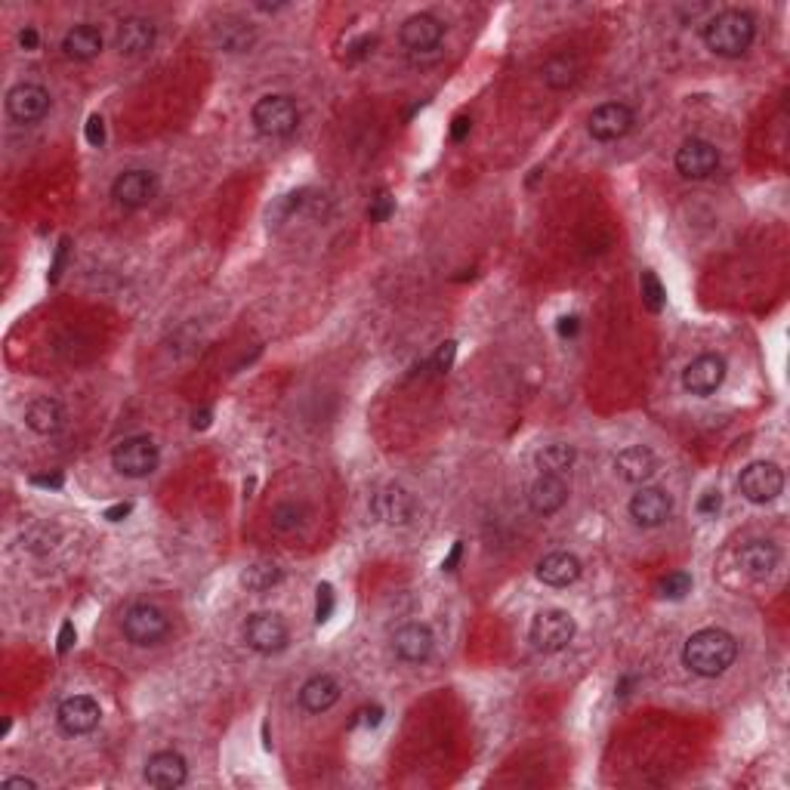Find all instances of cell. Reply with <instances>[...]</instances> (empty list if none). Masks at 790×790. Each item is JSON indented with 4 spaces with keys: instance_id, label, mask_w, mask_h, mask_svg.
I'll list each match as a JSON object with an SVG mask.
<instances>
[{
    "instance_id": "cell-1",
    "label": "cell",
    "mask_w": 790,
    "mask_h": 790,
    "mask_svg": "<svg viewBox=\"0 0 790 790\" xmlns=\"http://www.w3.org/2000/svg\"><path fill=\"white\" fill-rule=\"evenodd\" d=\"M735 658H738V639L720 627H707V630L692 633L686 639V649H682V664L704 679L723 676L735 664Z\"/></svg>"
},
{
    "instance_id": "cell-2",
    "label": "cell",
    "mask_w": 790,
    "mask_h": 790,
    "mask_svg": "<svg viewBox=\"0 0 790 790\" xmlns=\"http://www.w3.org/2000/svg\"><path fill=\"white\" fill-rule=\"evenodd\" d=\"M701 38L710 53L723 59H738L750 50L753 38H757V19L747 10H723L704 22Z\"/></svg>"
},
{
    "instance_id": "cell-3",
    "label": "cell",
    "mask_w": 790,
    "mask_h": 790,
    "mask_svg": "<svg viewBox=\"0 0 790 790\" xmlns=\"http://www.w3.org/2000/svg\"><path fill=\"white\" fill-rule=\"evenodd\" d=\"M574 633H578V624H574V618L568 612H562V608H544V612L534 615V621L528 627L531 645L544 655H556V652L568 649V645L574 642Z\"/></svg>"
},
{
    "instance_id": "cell-4",
    "label": "cell",
    "mask_w": 790,
    "mask_h": 790,
    "mask_svg": "<svg viewBox=\"0 0 790 790\" xmlns=\"http://www.w3.org/2000/svg\"><path fill=\"white\" fill-rule=\"evenodd\" d=\"M250 118H254V127H257L260 136H266V139H284V136H291L297 130L300 109H297V102L291 96H263L254 105Z\"/></svg>"
},
{
    "instance_id": "cell-5",
    "label": "cell",
    "mask_w": 790,
    "mask_h": 790,
    "mask_svg": "<svg viewBox=\"0 0 790 790\" xmlns=\"http://www.w3.org/2000/svg\"><path fill=\"white\" fill-rule=\"evenodd\" d=\"M121 627H124L127 642L139 645V649H149V645H158L170 636L167 612H161L158 605H149V602H139V605L127 608Z\"/></svg>"
},
{
    "instance_id": "cell-6",
    "label": "cell",
    "mask_w": 790,
    "mask_h": 790,
    "mask_svg": "<svg viewBox=\"0 0 790 790\" xmlns=\"http://www.w3.org/2000/svg\"><path fill=\"white\" fill-rule=\"evenodd\" d=\"M158 463H161V451L149 436H130L124 442H118L112 451V466L127 479L152 476L158 470Z\"/></svg>"
},
{
    "instance_id": "cell-7",
    "label": "cell",
    "mask_w": 790,
    "mask_h": 790,
    "mask_svg": "<svg viewBox=\"0 0 790 790\" xmlns=\"http://www.w3.org/2000/svg\"><path fill=\"white\" fill-rule=\"evenodd\" d=\"M738 491L750 504H772V500L784 491V473L781 466L772 460H753L747 463L738 476Z\"/></svg>"
},
{
    "instance_id": "cell-8",
    "label": "cell",
    "mask_w": 790,
    "mask_h": 790,
    "mask_svg": "<svg viewBox=\"0 0 790 790\" xmlns=\"http://www.w3.org/2000/svg\"><path fill=\"white\" fill-rule=\"evenodd\" d=\"M244 642H247V649L257 652V655H278L287 649L291 633H287V624L278 615L257 612V615H250L244 624Z\"/></svg>"
},
{
    "instance_id": "cell-9",
    "label": "cell",
    "mask_w": 790,
    "mask_h": 790,
    "mask_svg": "<svg viewBox=\"0 0 790 790\" xmlns=\"http://www.w3.org/2000/svg\"><path fill=\"white\" fill-rule=\"evenodd\" d=\"M53 99L41 84H16L7 93V115L19 124H38L50 115Z\"/></svg>"
},
{
    "instance_id": "cell-10",
    "label": "cell",
    "mask_w": 790,
    "mask_h": 790,
    "mask_svg": "<svg viewBox=\"0 0 790 790\" xmlns=\"http://www.w3.org/2000/svg\"><path fill=\"white\" fill-rule=\"evenodd\" d=\"M417 497L402 485H386L371 497V513L386 525H408L417 516Z\"/></svg>"
},
{
    "instance_id": "cell-11",
    "label": "cell",
    "mask_w": 790,
    "mask_h": 790,
    "mask_svg": "<svg viewBox=\"0 0 790 790\" xmlns=\"http://www.w3.org/2000/svg\"><path fill=\"white\" fill-rule=\"evenodd\" d=\"M633 124H636V115L624 102H605V105H599V109H593V115L587 118V130L599 142L624 139L633 130Z\"/></svg>"
},
{
    "instance_id": "cell-12",
    "label": "cell",
    "mask_w": 790,
    "mask_h": 790,
    "mask_svg": "<svg viewBox=\"0 0 790 790\" xmlns=\"http://www.w3.org/2000/svg\"><path fill=\"white\" fill-rule=\"evenodd\" d=\"M158 195V176L152 170H127L112 183V198L124 210L146 207Z\"/></svg>"
},
{
    "instance_id": "cell-13",
    "label": "cell",
    "mask_w": 790,
    "mask_h": 790,
    "mask_svg": "<svg viewBox=\"0 0 790 790\" xmlns=\"http://www.w3.org/2000/svg\"><path fill=\"white\" fill-rule=\"evenodd\" d=\"M676 170L686 179H707L720 170V149L707 139H686L676 152Z\"/></svg>"
},
{
    "instance_id": "cell-14",
    "label": "cell",
    "mask_w": 790,
    "mask_h": 790,
    "mask_svg": "<svg viewBox=\"0 0 790 790\" xmlns=\"http://www.w3.org/2000/svg\"><path fill=\"white\" fill-rule=\"evenodd\" d=\"M102 720V710L90 695H71L59 704L56 710V723L65 735H90Z\"/></svg>"
},
{
    "instance_id": "cell-15",
    "label": "cell",
    "mask_w": 790,
    "mask_h": 790,
    "mask_svg": "<svg viewBox=\"0 0 790 790\" xmlns=\"http://www.w3.org/2000/svg\"><path fill=\"white\" fill-rule=\"evenodd\" d=\"M630 519L639 525V528H658L670 519L673 513V497L664 491V488H639L633 497H630Z\"/></svg>"
},
{
    "instance_id": "cell-16",
    "label": "cell",
    "mask_w": 790,
    "mask_h": 790,
    "mask_svg": "<svg viewBox=\"0 0 790 790\" xmlns=\"http://www.w3.org/2000/svg\"><path fill=\"white\" fill-rule=\"evenodd\" d=\"M726 380V358L723 355H698L695 362L686 365V371H682V386H686V392L692 395H710L723 386Z\"/></svg>"
},
{
    "instance_id": "cell-17",
    "label": "cell",
    "mask_w": 790,
    "mask_h": 790,
    "mask_svg": "<svg viewBox=\"0 0 790 790\" xmlns=\"http://www.w3.org/2000/svg\"><path fill=\"white\" fill-rule=\"evenodd\" d=\"M442 38H445V25L433 13H417V16L405 19V25L399 31V41L411 53H433L442 44Z\"/></svg>"
},
{
    "instance_id": "cell-18",
    "label": "cell",
    "mask_w": 790,
    "mask_h": 790,
    "mask_svg": "<svg viewBox=\"0 0 790 790\" xmlns=\"http://www.w3.org/2000/svg\"><path fill=\"white\" fill-rule=\"evenodd\" d=\"M436 636L426 624H405L392 636V652L399 655L405 664H423L433 658Z\"/></svg>"
},
{
    "instance_id": "cell-19",
    "label": "cell",
    "mask_w": 790,
    "mask_h": 790,
    "mask_svg": "<svg viewBox=\"0 0 790 790\" xmlns=\"http://www.w3.org/2000/svg\"><path fill=\"white\" fill-rule=\"evenodd\" d=\"M146 781L152 787H161V790H173V787H183L189 781V763L183 753L176 750H158L149 757L146 763Z\"/></svg>"
},
{
    "instance_id": "cell-20",
    "label": "cell",
    "mask_w": 790,
    "mask_h": 790,
    "mask_svg": "<svg viewBox=\"0 0 790 790\" xmlns=\"http://www.w3.org/2000/svg\"><path fill=\"white\" fill-rule=\"evenodd\" d=\"M158 41V28L142 19V16H130L118 25V34H115V47L121 56L127 59H136V56H146Z\"/></svg>"
},
{
    "instance_id": "cell-21",
    "label": "cell",
    "mask_w": 790,
    "mask_h": 790,
    "mask_svg": "<svg viewBox=\"0 0 790 790\" xmlns=\"http://www.w3.org/2000/svg\"><path fill=\"white\" fill-rule=\"evenodd\" d=\"M568 504V485L562 482V476H547L541 473L531 488H528V507L534 516H556L562 507Z\"/></svg>"
},
{
    "instance_id": "cell-22",
    "label": "cell",
    "mask_w": 790,
    "mask_h": 790,
    "mask_svg": "<svg viewBox=\"0 0 790 790\" xmlns=\"http://www.w3.org/2000/svg\"><path fill=\"white\" fill-rule=\"evenodd\" d=\"M615 473L630 485H645L658 473V457L645 445H630L615 457Z\"/></svg>"
},
{
    "instance_id": "cell-23",
    "label": "cell",
    "mask_w": 790,
    "mask_h": 790,
    "mask_svg": "<svg viewBox=\"0 0 790 790\" xmlns=\"http://www.w3.org/2000/svg\"><path fill=\"white\" fill-rule=\"evenodd\" d=\"M581 559L571 556V553H547L541 562H537V581L547 584V587H571L574 581L581 578Z\"/></svg>"
},
{
    "instance_id": "cell-24",
    "label": "cell",
    "mask_w": 790,
    "mask_h": 790,
    "mask_svg": "<svg viewBox=\"0 0 790 790\" xmlns=\"http://www.w3.org/2000/svg\"><path fill=\"white\" fill-rule=\"evenodd\" d=\"M781 562V550L772 544V541H747L741 550H738V565L744 574L750 578H769V574L778 568Z\"/></svg>"
},
{
    "instance_id": "cell-25",
    "label": "cell",
    "mask_w": 790,
    "mask_h": 790,
    "mask_svg": "<svg viewBox=\"0 0 790 790\" xmlns=\"http://www.w3.org/2000/svg\"><path fill=\"white\" fill-rule=\"evenodd\" d=\"M340 701V682L328 673H318L303 682L300 689V707L309 713H325Z\"/></svg>"
},
{
    "instance_id": "cell-26",
    "label": "cell",
    "mask_w": 790,
    "mask_h": 790,
    "mask_svg": "<svg viewBox=\"0 0 790 790\" xmlns=\"http://www.w3.org/2000/svg\"><path fill=\"white\" fill-rule=\"evenodd\" d=\"M213 41H217L226 53H247L257 44V31H254V25L238 19V16H223L217 25H213Z\"/></svg>"
},
{
    "instance_id": "cell-27",
    "label": "cell",
    "mask_w": 790,
    "mask_h": 790,
    "mask_svg": "<svg viewBox=\"0 0 790 790\" xmlns=\"http://www.w3.org/2000/svg\"><path fill=\"white\" fill-rule=\"evenodd\" d=\"M65 423V411L56 399H34L25 408V426L38 436H56Z\"/></svg>"
},
{
    "instance_id": "cell-28",
    "label": "cell",
    "mask_w": 790,
    "mask_h": 790,
    "mask_svg": "<svg viewBox=\"0 0 790 790\" xmlns=\"http://www.w3.org/2000/svg\"><path fill=\"white\" fill-rule=\"evenodd\" d=\"M62 53L75 62H90L102 53V31L96 25H75L62 38Z\"/></svg>"
},
{
    "instance_id": "cell-29",
    "label": "cell",
    "mask_w": 790,
    "mask_h": 790,
    "mask_svg": "<svg viewBox=\"0 0 790 790\" xmlns=\"http://www.w3.org/2000/svg\"><path fill=\"white\" fill-rule=\"evenodd\" d=\"M541 75H544V84L550 90H568L581 78V59L574 53H556L544 62Z\"/></svg>"
},
{
    "instance_id": "cell-30",
    "label": "cell",
    "mask_w": 790,
    "mask_h": 790,
    "mask_svg": "<svg viewBox=\"0 0 790 790\" xmlns=\"http://www.w3.org/2000/svg\"><path fill=\"white\" fill-rule=\"evenodd\" d=\"M281 578L284 574L275 562H254L241 571V587H247L250 593H266V590L278 587Z\"/></svg>"
},
{
    "instance_id": "cell-31",
    "label": "cell",
    "mask_w": 790,
    "mask_h": 790,
    "mask_svg": "<svg viewBox=\"0 0 790 790\" xmlns=\"http://www.w3.org/2000/svg\"><path fill=\"white\" fill-rule=\"evenodd\" d=\"M537 470L547 473V476H565L574 460H578V451L571 445H547L544 451H537Z\"/></svg>"
},
{
    "instance_id": "cell-32",
    "label": "cell",
    "mask_w": 790,
    "mask_h": 790,
    "mask_svg": "<svg viewBox=\"0 0 790 790\" xmlns=\"http://www.w3.org/2000/svg\"><path fill=\"white\" fill-rule=\"evenodd\" d=\"M309 519V510L303 504H278L272 510V528L275 531H297Z\"/></svg>"
},
{
    "instance_id": "cell-33",
    "label": "cell",
    "mask_w": 790,
    "mask_h": 790,
    "mask_svg": "<svg viewBox=\"0 0 790 790\" xmlns=\"http://www.w3.org/2000/svg\"><path fill=\"white\" fill-rule=\"evenodd\" d=\"M639 287H642V303H645V309H649V312H661L667 306V291H664L661 278L652 269L642 272Z\"/></svg>"
},
{
    "instance_id": "cell-34",
    "label": "cell",
    "mask_w": 790,
    "mask_h": 790,
    "mask_svg": "<svg viewBox=\"0 0 790 790\" xmlns=\"http://www.w3.org/2000/svg\"><path fill=\"white\" fill-rule=\"evenodd\" d=\"M658 593L664 599H673V602L686 599L692 593V574H686V571H670L667 578L658 584Z\"/></svg>"
},
{
    "instance_id": "cell-35",
    "label": "cell",
    "mask_w": 790,
    "mask_h": 790,
    "mask_svg": "<svg viewBox=\"0 0 790 790\" xmlns=\"http://www.w3.org/2000/svg\"><path fill=\"white\" fill-rule=\"evenodd\" d=\"M334 608H337L334 587H331V584H318V590H315V624H325V621H331Z\"/></svg>"
},
{
    "instance_id": "cell-36",
    "label": "cell",
    "mask_w": 790,
    "mask_h": 790,
    "mask_svg": "<svg viewBox=\"0 0 790 790\" xmlns=\"http://www.w3.org/2000/svg\"><path fill=\"white\" fill-rule=\"evenodd\" d=\"M392 213H395V198L389 192H380L377 198H371V207H368L371 223H386Z\"/></svg>"
},
{
    "instance_id": "cell-37",
    "label": "cell",
    "mask_w": 790,
    "mask_h": 790,
    "mask_svg": "<svg viewBox=\"0 0 790 790\" xmlns=\"http://www.w3.org/2000/svg\"><path fill=\"white\" fill-rule=\"evenodd\" d=\"M454 355H457V343H454V340L442 343V346H439V352L433 355V368H436L439 374H448V371H451V365H454Z\"/></svg>"
},
{
    "instance_id": "cell-38",
    "label": "cell",
    "mask_w": 790,
    "mask_h": 790,
    "mask_svg": "<svg viewBox=\"0 0 790 790\" xmlns=\"http://www.w3.org/2000/svg\"><path fill=\"white\" fill-rule=\"evenodd\" d=\"M84 136H87V142L93 149H102V142H105V121H102V115H90L87 118Z\"/></svg>"
},
{
    "instance_id": "cell-39",
    "label": "cell",
    "mask_w": 790,
    "mask_h": 790,
    "mask_svg": "<svg viewBox=\"0 0 790 790\" xmlns=\"http://www.w3.org/2000/svg\"><path fill=\"white\" fill-rule=\"evenodd\" d=\"M723 510V494L720 491H707L701 500H698V513L701 516H716Z\"/></svg>"
},
{
    "instance_id": "cell-40",
    "label": "cell",
    "mask_w": 790,
    "mask_h": 790,
    "mask_svg": "<svg viewBox=\"0 0 790 790\" xmlns=\"http://www.w3.org/2000/svg\"><path fill=\"white\" fill-rule=\"evenodd\" d=\"M19 44H22V50L25 53H34L41 47V34H38V28L34 25H25L22 31H19Z\"/></svg>"
},
{
    "instance_id": "cell-41",
    "label": "cell",
    "mask_w": 790,
    "mask_h": 790,
    "mask_svg": "<svg viewBox=\"0 0 790 790\" xmlns=\"http://www.w3.org/2000/svg\"><path fill=\"white\" fill-rule=\"evenodd\" d=\"M578 331H581V318H578V315H565V318H559V337L574 340V337H578Z\"/></svg>"
},
{
    "instance_id": "cell-42",
    "label": "cell",
    "mask_w": 790,
    "mask_h": 790,
    "mask_svg": "<svg viewBox=\"0 0 790 790\" xmlns=\"http://www.w3.org/2000/svg\"><path fill=\"white\" fill-rule=\"evenodd\" d=\"M75 636H78V633H75V624H71V621H65V624L59 627V645H56L59 655H65V652L71 649V645H75Z\"/></svg>"
},
{
    "instance_id": "cell-43",
    "label": "cell",
    "mask_w": 790,
    "mask_h": 790,
    "mask_svg": "<svg viewBox=\"0 0 790 790\" xmlns=\"http://www.w3.org/2000/svg\"><path fill=\"white\" fill-rule=\"evenodd\" d=\"M470 130H473V121L466 118V115H460V118H454V124H451V139H454V142H463L466 136H470Z\"/></svg>"
},
{
    "instance_id": "cell-44",
    "label": "cell",
    "mask_w": 790,
    "mask_h": 790,
    "mask_svg": "<svg viewBox=\"0 0 790 790\" xmlns=\"http://www.w3.org/2000/svg\"><path fill=\"white\" fill-rule=\"evenodd\" d=\"M358 716H362V723H365L368 729H377V726L383 723V707H380V704H371L368 710H362Z\"/></svg>"
},
{
    "instance_id": "cell-45",
    "label": "cell",
    "mask_w": 790,
    "mask_h": 790,
    "mask_svg": "<svg viewBox=\"0 0 790 790\" xmlns=\"http://www.w3.org/2000/svg\"><path fill=\"white\" fill-rule=\"evenodd\" d=\"M130 513H133V504H115V507H109V510L102 513V519H109V522H124Z\"/></svg>"
},
{
    "instance_id": "cell-46",
    "label": "cell",
    "mask_w": 790,
    "mask_h": 790,
    "mask_svg": "<svg viewBox=\"0 0 790 790\" xmlns=\"http://www.w3.org/2000/svg\"><path fill=\"white\" fill-rule=\"evenodd\" d=\"M31 485H38V488H53V491H59V488L65 485V479H62L59 473H53V476H31Z\"/></svg>"
},
{
    "instance_id": "cell-47",
    "label": "cell",
    "mask_w": 790,
    "mask_h": 790,
    "mask_svg": "<svg viewBox=\"0 0 790 790\" xmlns=\"http://www.w3.org/2000/svg\"><path fill=\"white\" fill-rule=\"evenodd\" d=\"M38 787V781H31V778H4V790H34Z\"/></svg>"
},
{
    "instance_id": "cell-48",
    "label": "cell",
    "mask_w": 790,
    "mask_h": 790,
    "mask_svg": "<svg viewBox=\"0 0 790 790\" xmlns=\"http://www.w3.org/2000/svg\"><path fill=\"white\" fill-rule=\"evenodd\" d=\"M460 556H463V544H460V541H454L451 553H448V556H445V562H442V571H454V568H457V562H460Z\"/></svg>"
},
{
    "instance_id": "cell-49",
    "label": "cell",
    "mask_w": 790,
    "mask_h": 790,
    "mask_svg": "<svg viewBox=\"0 0 790 790\" xmlns=\"http://www.w3.org/2000/svg\"><path fill=\"white\" fill-rule=\"evenodd\" d=\"M65 250H68V241H59V250H56V263H53L50 281H56V278H59V272H62V260H65Z\"/></svg>"
},
{
    "instance_id": "cell-50",
    "label": "cell",
    "mask_w": 790,
    "mask_h": 790,
    "mask_svg": "<svg viewBox=\"0 0 790 790\" xmlns=\"http://www.w3.org/2000/svg\"><path fill=\"white\" fill-rule=\"evenodd\" d=\"M210 417H213V411H210V408H201V411L192 414V426H195V429H207V426H210Z\"/></svg>"
},
{
    "instance_id": "cell-51",
    "label": "cell",
    "mask_w": 790,
    "mask_h": 790,
    "mask_svg": "<svg viewBox=\"0 0 790 790\" xmlns=\"http://www.w3.org/2000/svg\"><path fill=\"white\" fill-rule=\"evenodd\" d=\"M633 686H636V676H621V682H618V686H615V692H618L621 698H627Z\"/></svg>"
}]
</instances>
